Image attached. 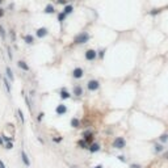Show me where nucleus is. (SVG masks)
I'll list each match as a JSON object with an SVG mask.
<instances>
[{"mask_svg":"<svg viewBox=\"0 0 168 168\" xmlns=\"http://www.w3.org/2000/svg\"><path fill=\"white\" fill-rule=\"evenodd\" d=\"M89 38H91V36H89L87 32H82L74 38V43L75 45H83V43H87L89 41Z\"/></svg>","mask_w":168,"mask_h":168,"instance_id":"f257e3e1","label":"nucleus"},{"mask_svg":"<svg viewBox=\"0 0 168 168\" xmlns=\"http://www.w3.org/2000/svg\"><path fill=\"white\" fill-rule=\"evenodd\" d=\"M126 146V141L124 137H116L114 141H113V149H117V150H122L125 149Z\"/></svg>","mask_w":168,"mask_h":168,"instance_id":"f03ea898","label":"nucleus"},{"mask_svg":"<svg viewBox=\"0 0 168 168\" xmlns=\"http://www.w3.org/2000/svg\"><path fill=\"white\" fill-rule=\"evenodd\" d=\"M84 58H85V61H88V62L95 61V59L97 58V51H96V50H93V49L87 50V51L84 53Z\"/></svg>","mask_w":168,"mask_h":168,"instance_id":"7ed1b4c3","label":"nucleus"},{"mask_svg":"<svg viewBox=\"0 0 168 168\" xmlns=\"http://www.w3.org/2000/svg\"><path fill=\"white\" fill-rule=\"evenodd\" d=\"M82 137H83V139L89 144V143H92V142H93V139H95V134H93L92 130H85V131H83Z\"/></svg>","mask_w":168,"mask_h":168,"instance_id":"20e7f679","label":"nucleus"},{"mask_svg":"<svg viewBox=\"0 0 168 168\" xmlns=\"http://www.w3.org/2000/svg\"><path fill=\"white\" fill-rule=\"evenodd\" d=\"M87 88H88V91L95 92V91H97V89L100 88V82H98V80H96V79L89 80V82L87 83Z\"/></svg>","mask_w":168,"mask_h":168,"instance_id":"39448f33","label":"nucleus"},{"mask_svg":"<svg viewBox=\"0 0 168 168\" xmlns=\"http://www.w3.org/2000/svg\"><path fill=\"white\" fill-rule=\"evenodd\" d=\"M72 76H74V79H82V77L84 76V70L82 68V67H76V68H74V71H72Z\"/></svg>","mask_w":168,"mask_h":168,"instance_id":"423d86ee","label":"nucleus"},{"mask_svg":"<svg viewBox=\"0 0 168 168\" xmlns=\"http://www.w3.org/2000/svg\"><path fill=\"white\" fill-rule=\"evenodd\" d=\"M55 113H57L58 116H63L67 113V106L64 104H59L57 108H55Z\"/></svg>","mask_w":168,"mask_h":168,"instance_id":"0eeeda50","label":"nucleus"},{"mask_svg":"<svg viewBox=\"0 0 168 168\" xmlns=\"http://www.w3.org/2000/svg\"><path fill=\"white\" fill-rule=\"evenodd\" d=\"M47 33H49L47 28H38L37 32H36V34H37L38 38H43V37H46V36H47Z\"/></svg>","mask_w":168,"mask_h":168,"instance_id":"6e6552de","label":"nucleus"},{"mask_svg":"<svg viewBox=\"0 0 168 168\" xmlns=\"http://www.w3.org/2000/svg\"><path fill=\"white\" fill-rule=\"evenodd\" d=\"M72 95L76 96V97H80V96L83 95V88H82V85H75V87L72 88Z\"/></svg>","mask_w":168,"mask_h":168,"instance_id":"1a4fd4ad","label":"nucleus"},{"mask_svg":"<svg viewBox=\"0 0 168 168\" xmlns=\"http://www.w3.org/2000/svg\"><path fill=\"white\" fill-rule=\"evenodd\" d=\"M59 95H61V98H62V100H67V98H70V97H71V93L67 91L66 88H62V89H61Z\"/></svg>","mask_w":168,"mask_h":168,"instance_id":"9d476101","label":"nucleus"},{"mask_svg":"<svg viewBox=\"0 0 168 168\" xmlns=\"http://www.w3.org/2000/svg\"><path fill=\"white\" fill-rule=\"evenodd\" d=\"M21 159H22V162H24V164L26 167H30V160H29V158H28V155H26L25 151H21Z\"/></svg>","mask_w":168,"mask_h":168,"instance_id":"9b49d317","label":"nucleus"},{"mask_svg":"<svg viewBox=\"0 0 168 168\" xmlns=\"http://www.w3.org/2000/svg\"><path fill=\"white\" fill-rule=\"evenodd\" d=\"M71 126L72 127H75V129H79L80 127V120L79 118H76V117H74V118H71Z\"/></svg>","mask_w":168,"mask_h":168,"instance_id":"f8f14e48","label":"nucleus"},{"mask_svg":"<svg viewBox=\"0 0 168 168\" xmlns=\"http://www.w3.org/2000/svg\"><path fill=\"white\" fill-rule=\"evenodd\" d=\"M88 150L91 152H97V151H100V144L98 143H91V144H89V147H88Z\"/></svg>","mask_w":168,"mask_h":168,"instance_id":"ddd939ff","label":"nucleus"},{"mask_svg":"<svg viewBox=\"0 0 168 168\" xmlns=\"http://www.w3.org/2000/svg\"><path fill=\"white\" fill-rule=\"evenodd\" d=\"M55 12V7L53 4H47L46 7H45V13H47V15H51Z\"/></svg>","mask_w":168,"mask_h":168,"instance_id":"4468645a","label":"nucleus"},{"mask_svg":"<svg viewBox=\"0 0 168 168\" xmlns=\"http://www.w3.org/2000/svg\"><path fill=\"white\" fill-rule=\"evenodd\" d=\"M17 66L20 67L22 71H29V66H28L24 61H18V62H17Z\"/></svg>","mask_w":168,"mask_h":168,"instance_id":"2eb2a0df","label":"nucleus"},{"mask_svg":"<svg viewBox=\"0 0 168 168\" xmlns=\"http://www.w3.org/2000/svg\"><path fill=\"white\" fill-rule=\"evenodd\" d=\"M63 12H64L66 15H71V13L74 12V7H72L71 4H67V5H64V8H63Z\"/></svg>","mask_w":168,"mask_h":168,"instance_id":"dca6fc26","label":"nucleus"},{"mask_svg":"<svg viewBox=\"0 0 168 168\" xmlns=\"http://www.w3.org/2000/svg\"><path fill=\"white\" fill-rule=\"evenodd\" d=\"M24 41L28 43V45H32V43H34V37H33L32 34H26L24 37Z\"/></svg>","mask_w":168,"mask_h":168,"instance_id":"f3484780","label":"nucleus"},{"mask_svg":"<svg viewBox=\"0 0 168 168\" xmlns=\"http://www.w3.org/2000/svg\"><path fill=\"white\" fill-rule=\"evenodd\" d=\"M163 150H164V146H163L162 143H155L154 144V151L155 152H162Z\"/></svg>","mask_w":168,"mask_h":168,"instance_id":"a211bd4d","label":"nucleus"},{"mask_svg":"<svg viewBox=\"0 0 168 168\" xmlns=\"http://www.w3.org/2000/svg\"><path fill=\"white\" fill-rule=\"evenodd\" d=\"M77 146H79L80 149H88V147H89V146H88V143H87L83 138H82L79 142H77Z\"/></svg>","mask_w":168,"mask_h":168,"instance_id":"6ab92c4d","label":"nucleus"},{"mask_svg":"<svg viewBox=\"0 0 168 168\" xmlns=\"http://www.w3.org/2000/svg\"><path fill=\"white\" fill-rule=\"evenodd\" d=\"M7 77L11 80V82H13V79H15V76H13V72H12V70L9 68V67H7Z\"/></svg>","mask_w":168,"mask_h":168,"instance_id":"aec40b11","label":"nucleus"},{"mask_svg":"<svg viewBox=\"0 0 168 168\" xmlns=\"http://www.w3.org/2000/svg\"><path fill=\"white\" fill-rule=\"evenodd\" d=\"M159 139H160V142H162V143H165V142H168V134H167V133L162 134V135L159 137Z\"/></svg>","mask_w":168,"mask_h":168,"instance_id":"412c9836","label":"nucleus"},{"mask_svg":"<svg viewBox=\"0 0 168 168\" xmlns=\"http://www.w3.org/2000/svg\"><path fill=\"white\" fill-rule=\"evenodd\" d=\"M66 16H67V15H66L64 12H61V13H58V21L61 22V24H62V22L64 21V18H66Z\"/></svg>","mask_w":168,"mask_h":168,"instance_id":"4be33fe9","label":"nucleus"},{"mask_svg":"<svg viewBox=\"0 0 168 168\" xmlns=\"http://www.w3.org/2000/svg\"><path fill=\"white\" fill-rule=\"evenodd\" d=\"M0 37H2L3 41H5V30H4V28H3L2 24H0Z\"/></svg>","mask_w":168,"mask_h":168,"instance_id":"5701e85b","label":"nucleus"},{"mask_svg":"<svg viewBox=\"0 0 168 168\" xmlns=\"http://www.w3.org/2000/svg\"><path fill=\"white\" fill-rule=\"evenodd\" d=\"M4 85H5V88H7V92L11 93V84H9V82H8L7 77H4Z\"/></svg>","mask_w":168,"mask_h":168,"instance_id":"b1692460","label":"nucleus"},{"mask_svg":"<svg viewBox=\"0 0 168 168\" xmlns=\"http://www.w3.org/2000/svg\"><path fill=\"white\" fill-rule=\"evenodd\" d=\"M4 146H5L7 150H12V149H13V143H12V141H9V142H5V143H4Z\"/></svg>","mask_w":168,"mask_h":168,"instance_id":"393cba45","label":"nucleus"},{"mask_svg":"<svg viewBox=\"0 0 168 168\" xmlns=\"http://www.w3.org/2000/svg\"><path fill=\"white\" fill-rule=\"evenodd\" d=\"M17 113H18V117H20V120H21V124H24L25 120H24V116H22V112L18 109V110H17Z\"/></svg>","mask_w":168,"mask_h":168,"instance_id":"a878e982","label":"nucleus"},{"mask_svg":"<svg viewBox=\"0 0 168 168\" xmlns=\"http://www.w3.org/2000/svg\"><path fill=\"white\" fill-rule=\"evenodd\" d=\"M104 53H105V50L103 49L101 51H98V54H97V57H98L100 59H103V58H104Z\"/></svg>","mask_w":168,"mask_h":168,"instance_id":"bb28decb","label":"nucleus"},{"mask_svg":"<svg viewBox=\"0 0 168 168\" xmlns=\"http://www.w3.org/2000/svg\"><path fill=\"white\" fill-rule=\"evenodd\" d=\"M62 139H63L62 137H58V138H53V141H54V142H57V143H59V142H62Z\"/></svg>","mask_w":168,"mask_h":168,"instance_id":"cd10ccee","label":"nucleus"},{"mask_svg":"<svg viewBox=\"0 0 168 168\" xmlns=\"http://www.w3.org/2000/svg\"><path fill=\"white\" fill-rule=\"evenodd\" d=\"M58 4H64V5H67V0H58Z\"/></svg>","mask_w":168,"mask_h":168,"instance_id":"c85d7f7f","label":"nucleus"},{"mask_svg":"<svg viewBox=\"0 0 168 168\" xmlns=\"http://www.w3.org/2000/svg\"><path fill=\"white\" fill-rule=\"evenodd\" d=\"M156 13H159V9H152L151 15H156Z\"/></svg>","mask_w":168,"mask_h":168,"instance_id":"c756f323","label":"nucleus"},{"mask_svg":"<svg viewBox=\"0 0 168 168\" xmlns=\"http://www.w3.org/2000/svg\"><path fill=\"white\" fill-rule=\"evenodd\" d=\"M131 168H142L139 164H131Z\"/></svg>","mask_w":168,"mask_h":168,"instance_id":"7c9ffc66","label":"nucleus"},{"mask_svg":"<svg viewBox=\"0 0 168 168\" xmlns=\"http://www.w3.org/2000/svg\"><path fill=\"white\" fill-rule=\"evenodd\" d=\"M3 16H4V9L0 8V17H3Z\"/></svg>","mask_w":168,"mask_h":168,"instance_id":"2f4dec72","label":"nucleus"},{"mask_svg":"<svg viewBox=\"0 0 168 168\" xmlns=\"http://www.w3.org/2000/svg\"><path fill=\"white\" fill-rule=\"evenodd\" d=\"M42 118H43V113H39V114H38V121H41Z\"/></svg>","mask_w":168,"mask_h":168,"instance_id":"473e14b6","label":"nucleus"},{"mask_svg":"<svg viewBox=\"0 0 168 168\" xmlns=\"http://www.w3.org/2000/svg\"><path fill=\"white\" fill-rule=\"evenodd\" d=\"M118 159H120V160H121V162H125V158H124V156H121V155H120V156H118Z\"/></svg>","mask_w":168,"mask_h":168,"instance_id":"72a5a7b5","label":"nucleus"},{"mask_svg":"<svg viewBox=\"0 0 168 168\" xmlns=\"http://www.w3.org/2000/svg\"><path fill=\"white\" fill-rule=\"evenodd\" d=\"M0 168H5V165H4V163L0 160Z\"/></svg>","mask_w":168,"mask_h":168,"instance_id":"f704fd0d","label":"nucleus"},{"mask_svg":"<svg viewBox=\"0 0 168 168\" xmlns=\"http://www.w3.org/2000/svg\"><path fill=\"white\" fill-rule=\"evenodd\" d=\"M93 168H103V165H101V164H98V165H96V167H93Z\"/></svg>","mask_w":168,"mask_h":168,"instance_id":"c9c22d12","label":"nucleus"},{"mask_svg":"<svg viewBox=\"0 0 168 168\" xmlns=\"http://www.w3.org/2000/svg\"><path fill=\"white\" fill-rule=\"evenodd\" d=\"M164 158H165V159H168V152H165V154H164Z\"/></svg>","mask_w":168,"mask_h":168,"instance_id":"e433bc0d","label":"nucleus"},{"mask_svg":"<svg viewBox=\"0 0 168 168\" xmlns=\"http://www.w3.org/2000/svg\"><path fill=\"white\" fill-rule=\"evenodd\" d=\"M71 168H77V167H75V165H72V167H71Z\"/></svg>","mask_w":168,"mask_h":168,"instance_id":"4c0bfd02","label":"nucleus"},{"mask_svg":"<svg viewBox=\"0 0 168 168\" xmlns=\"http://www.w3.org/2000/svg\"><path fill=\"white\" fill-rule=\"evenodd\" d=\"M2 2H3V0H0V3H2Z\"/></svg>","mask_w":168,"mask_h":168,"instance_id":"58836bf2","label":"nucleus"}]
</instances>
